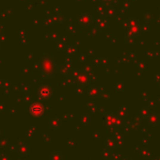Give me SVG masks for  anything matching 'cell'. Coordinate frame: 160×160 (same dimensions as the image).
Here are the masks:
<instances>
[{
	"label": "cell",
	"mask_w": 160,
	"mask_h": 160,
	"mask_svg": "<svg viewBox=\"0 0 160 160\" xmlns=\"http://www.w3.org/2000/svg\"><path fill=\"white\" fill-rule=\"evenodd\" d=\"M150 112L151 111H150L149 106H143V108H142L139 111V115H140L141 118H143V119H147V117L149 116Z\"/></svg>",
	"instance_id": "277c9868"
},
{
	"label": "cell",
	"mask_w": 160,
	"mask_h": 160,
	"mask_svg": "<svg viewBox=\"0 0 160 160\" xmlns=\"http://www.w3.org/2000/svg\"><path fill=\"white\" fill-rule=\"evenodd\" d=\"M38 95L41 97V98H48L50 97L51 95V90L46 86H44V87H41L38 91Z\"/></svg>",
	"instance_id": "3957f363"
},
{
	"label": "cell",
	"mask_w": 160,
	"mask_h": 160,
	"mask_svg": "<svg viewBox=\"0 0 160 160\" xmlns=\"http://www.w3.org/2000/svg\"><path fill=\"white\" fill-rule=\"evenodd\" d=\"M139 153L141 155V156L142 157H144V158H151L152 157V153H151V152L150 151H148L147 149H140L139 150Z\"/></svg>",
	"instance_id": "5b68a950"
},
{
	"label": "cell",
	"mask_w": 160,
	"mask_h": 160,
	"mask_svg": "<svg viewBox=\"0 0 160 160\" xmlns=\"http://www.w3.org/2000/svg\"><path fill=\"white\" fill-rule=\"evenodd\" d=\"M147 122L150 126H156L160 123V115L159 113L156 111H152L150 112L149 116L147 117Z\"/></svg>",
	"instance_id": "7a4b0ae2"
},
{
	"label": "cell",
	"mask_w": 160,
	"mask_h": 160,
	"mask_svg": "<svg viewBox=\"0 0 160 160\" xmlns=\"http://www.w3.org/2000/svg\"><path fill=\"white\" fill-rule=\"evenodd\" d=\"M29 111L32 116L34 117H41L44 114V105L40 104V103H34L30 105V108H29Z\"/></svg>",
	"instance_id": "6da1fadb"
}]
</instances>
